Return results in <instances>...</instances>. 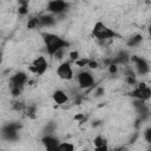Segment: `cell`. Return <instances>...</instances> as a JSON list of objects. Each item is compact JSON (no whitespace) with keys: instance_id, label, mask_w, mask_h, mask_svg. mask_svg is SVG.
Instances as JSON below:
<instances>
[{"instance_id":"obj_1","label":"cell","mask_w":151,"mask_h":151,"mask_svg":"<svg viewBox=\"0 0 151 151\" xmlns=\"http://www.w3.org/2000/svg\"><path fill=\"white\" fill-rule=\"evenodd\" d=\"M42 41L46 47V52L51 57H54L58 52H60L67 46V42L63 38L53 33H42Z\"/></svg>"},{"instance_id":"obj_2","label":"cell","mask_w":151,"mask_h":151,"mask_svg":"<svg viewBox=\"0 0 151 151\" xmlns=\"http://www.w3.org/2000/svg\"><path fill=\"white\" fill-rule=\"evenodd\" d=\"M92 34L98 40H107V39H112L113 37H116V32L113 29L109 28L101 21H97L94 24L93 29H92Z\"/></svg>"},{"instance_id":"obj_3","label":"cell","mask_w":151,"mask_h":151,"mask_svg":"<svg viewBox=\"0 0 151 151\" xmlns=\"http://www.w3.org/2000/svg\"><path fill=\"white\" fill-rule=\"evenodd\" d=\"M77 83L81 90H87L94 85V77L88 71H81L77 76Z\"/></svg>"},{"instance_id":"obj_4","label":"cell","mask_w":151,"mask_h":151,"mask_svg":"<svg viewBox=\"0 0 151 151\" xmlns=\"http://www.w3.org/2000/svg\"><path fill=\"white\" fill-rule=\"evenodd\" d=\"M57 74L61 80H72L73 79V68L70 61H63L57 67Z\"/></svg>"},{"instance_id":"obj_5","label":"cell","mask_w":151,"mask_h":151,"mask_svg":"<svg viewBox=\"0 0 151 151\" xmlns=\"http://www.w3.org/2000/svg\"><path fill=\"white\" fill-rule=\"evenodd\" d=\"M28 81V77L25 72H18L9 79V86L11 90H22V87Z\"/></svg>"},{"instance_id":"obj_6","label":"cell","mask_w":151,"mask_h":151,"mask_svg":"<svg viewBox=\"0 0 151 151\" xmlns=\"http://www.w3.org/2000/svg\"><path fill=\"white\" fill-rule=\"evenodd\" d=\"M131 96L134 97L136 99H139V100L144 101V100L150 99L151 90H150V87H149L145 83H139V84L136 86V88L131 92Z\"/></svg>"},{"instance_id":"obj_7","label":"cell","mask_w":151,"mask_h":151,"mask_svg":"<svg viewBox=\"0 0 151 151\" xmlns=\"http://www.w3.org/2000/svg\"><path fill=\"white\" fill-rule=\"evenodd\" d=\"M47 66H48V64H47V60L45 59V57L39 55L38 58H35L33 60L32 65L28 68H29L31 72H33L38 76H42L47 71Z\"/></svg>"},{"instance_id":"obj_8","label":"cell","mask_w":151,"mask_h":151,"mask_svg":"<svg viewBox=\"0 0 151 151\" xmlns=\"http://www.w3.org/2000/svg\"><path fill=\"white\" fill-rule=\"evenodd\" d=\"M66 8H67V4L65 1H60V0L48 1L46 5V11L50 12L51 14H60V13L65 12Z\"/></svg>"},{"instance_id":"obj_9","label":"cell","mask_w":151,"mask_h":151,"mask_svg":"<svg viewBox=\"0 0 151 151\" xmlns=\"http://www.w3.org/2000/svg\"><path fill=\"white\" fill-rule=\"evenodd\" d=\"M132 63H133V68L138 74H146L149 72V64L147 61L142 58V57H132Z\"/></svg>"},{"instance_id":"obj_10","label":"cell","mask_w":151,"mask_h":151,"mask_svg":"<svg viewBox=\"0 0 151 151\" xmlns=\"http://www.w3.org/2000/svg\"><path fill=\"white\" fill-rule=\"evenodd\" d=\"M41 143H42V145H44V147H45L46 151H54L55 147H57L58 144H59V140H58V138H55L54 136L47 134V136L42 137Z\"/></svg>"},{"instance_id":"obj_11","label":"cell","mask_w":151,"mask_h":151,"mask_svg":"<svg viewBox=\"0 0 151 151\" xmlns=\"http://www.w3.org/2000/svg\"><path fill=\"white\" fill-rule=\"evenodd\" d=\"M52 99H53V101H54L55 104L63 105V104H65V103L68 100V97H67L66 92H64L63 90H57V91L53 92Z\"/></svg>"},{"instance_id":"obj_12","label":"cell","mask_w":151,"mask_h":151,"mask_svg":"<svg viewBox=\"0 0 151 151\" xmlns=\"http://www.w3.org/2000/svg\"><path fill=\"white\" fill-rule=\"evenodd\" d=\"M54 151H74V145L72 143H68V142L59 143Z\"/></svg>"},{"instance_id":"obj_13","label":"cell","mask_w":151,"mask_h":151,"mask_svg":"<svg viewBox=\"0 0 151 151\" xmlns=\"http://www.w3.org/2000/svg\"><path fill=\"white\" fill-rule=\"evenodd\" d=\"M38 27H41V26H40V20H39V17H34V18L28 19V22H27V28H29V29H34V28H38Z\"/></svg>"},{"instance_id":"obj_14","label":"cell","mask_w":151,"mask_h":151,"mask_svg":"<svg viewBox=\"0 0 151 151\" xmlns=\"http://www.w3.org/2000/svg\"><path fill=\"white\" fill-rule=\"evenodd\" d=\"M104 145H107L106 143V139L101 136H97L94 139H93V146L94 147H99V146H104Z\"/></svg>"},{"instance_id":"obj_15","label":"cell","mask_w":151,"mask_h":151,"mask_svg":"<svg viewBox=\"0 0 151 151\" xmlns=\"http://www.w3.org/2000/svg\"><path fill=\"white\" fill-rule=\"evenodd\" d=\"M18 12L21 15H26L28 13V2H21L18 8Z\"/></svg>"},{"instance_id":"obj_16","label":"cell","mask_w":151,"mask_h":151,"mask_svg":"<svg viewBox=\"0 0 151 151\" xmlns=\"http://www.w3.org/2000/svg\"><path fill=\"white\" fill-rule=\"evenodd\" d=\"M88 60H90V59H86V58H79V59L76 60L74 63H76V65H77L78 67H85V66H87Z\"/></svg>"},{"instance_id":"obj_17","label":"cell","mask_w":151,"mask_h":151,"mask_svg":"<svg viewBox=\"0 0 151 151\" xmlns=\"http://www.w3.org/2000/svg\"><path fill=\"white\" fill-rule=\"evenodd\" d=\"M140 41H142V37H140V35H136V37L131 38V40H130L129 45L134 46V45H137V44H138V42H140Z\"/></svg>"},{"instance_id":"obj_18","label":"cell","mask_w":151,"mask_h":151,"mask_svg":"<svg viewBox=\"0 0 151 151\" xmlns=\"http://www.w3.org/2000/svg\"><path fill=\"white\" fill-rule=\"evenodd\" d=\"M70 59L72 60V61H76V60H78L80 57H79V52L78 51H71L70 52Z\"/></svg>"},{"instance_id":"obj_19","label":"cell","mask_w":151,"mask_h":151,"mask_svg":"<svg viewBox=\"0 0 151 151\" xmlns=\"http://www.w3.org/2000/svg\"><path fill=\"white\" fill-rule=\"evenodd\" d=\"M144 136H145V139H146V142H147V143H150V142H151V130H150V127L145 130V132H144Z\"/></svg>"},{"instance_id":"obj_20","label":"cell","mask_w":151,"mask_h":151,"mask_svg":"<svg viewBox=\"0 0 151 151\" xmlns=\"http://www.w3.org/2000/svg\"><path fill=\"white\" fill-rule=\"evenodd\" d=\"M87 66L90 67V68H97L98 67V63L96 61V60H88V64H87Z\"/></svg>"},{"instance_id":"obj_21","label":"cell","mask_w":151,"mask_h":151,"mask_svg":"<svg viewBox=\"0 0 151 151\" xmlns=\"http://www.w3.org/2000/svg\"><path fill=\"white\" fill-rule=\"evenodd\" d=\"M109 71H110V73H116L118 71V66L116 64H111L109 66Z\"/></svg>"},{"instance_id":"obj_22","label":"cell","mask_w":151,"mask_h":151,"mask_svg":"<svg viewBox=\"0 0 151 151\" xmlns=\"http://www.w3.org/2000/svg\"><path fill=\"white\" fill-rule=\"evenodd\" d=\"M94 151H109V146L107 145H104V146L94 147Z\"/></svg>"},{"instance_id":"obj_23","label":"cell","mask_w":151,"mask_h":151,"mask_svg":"<svg viewBox=\"0 0 151 151\" xmlns=\"http://www.w3.org/2000/svg\"><path fill=\"white\" fill-rule=\"evenodd\" d=\"M81 151H87V150H81Z\"/></svg>"},{"instance_id":"obj_24","label":"cell","mask_w":151,"mask_h":151,"mask_svg":"<svg viewBox=\"0 0 151 151\" xmlns=\"http://www.w3.org/2000/svg\"><path fill=\"white\" fill-rule=\"evenodd\" d=\"M145 151H151V150H145Z\"/></svg>"},{"instance_id":"obj_25","label":"cell","mask_w":151,"mask_h":151,"mask_svg":"<svg viewBox=\"0 0 151 151\" xmlns=\"http://www.w3.org/2000/svg\"><path fill=\"white\" fill-rule=\"evenodd\" d=\"M117 151H120V150H117Z\"/></svg>"},{"instance_id":"obj_26","label":"cell","mask_w":151,"mask_h":151,"mask_svg":"<svg viewBox=\"0 0 151 151\" xmlns=\"http://www.w3.org/2000/svg\"><path fill=\"white\" fill-rule=\"evenodd\" d=\"M0 151H1V150H0Z\"/></svg>"}]
</instances>
